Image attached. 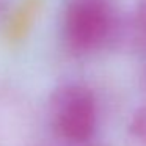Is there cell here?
<instances>
[{
	"label": "cell",
	"mask_w": 146,
	"mask_h": 146,
	"mask_svg": "<svg viewBox=\"0 0 146 146\" xmlns=\"http://www.w3.org/2000/svg\"><path fill=\"white\" fill-rule=\"evenodd\" d=\"M52 130L72 146H85L98 127V102L93 91L80 83L60 85L49 98Z\"/></svg>",
	"instance_id": "1"
},
{
	"label": "cell",
	"mask_w": 146,
	"mask_h": 146,
	"mask_svg": "<svg viewBox=\"0 0 146 146\" xmlns=\"http://www.w3.org/2000/svg\"><path fill=\"white\" fill-rule=\"evenodd\" d=\"M115 33L116 19L105 0H69L63 16V38L72 54H93L108 44Z\"/></svg>",
	"instance_id": "2"
},
{
	"label": "cell",
	"mask_w": 146,
	"mask_h": 146,
	"mask_svg": "<svg viewBox=\"0 0 146 146\" xmlns=\"http://www.w3.org/2000/svg\"><path fill=\"white\" fill-rule=\"evenodd\" d=\"M38 10L39 0H25L13 14H8L5 19V22L8 21V36L13 39H21L24 35H27Z\"/></svg>",
	"instance_id": "3"
},
{
	"label": "cell",
	"mask_w": 146,
	"mask_h": 146,
	"mask_svg": "<svg viewBox=\"0 0 146 146\" xmlns=\"http://www.w3.org/2000/svg\"><path fill=\"white\" fill-rule=\"evenodd\" d=\"M129 132L140 145L146 146V107H141L133 113L129 124Z\"/></svg>",
	"instance_id": "4"
},
{
	"label": "cell",
	"mask_w": 146,
	"mask_h": 146,
	"mask_svg": "<svg viewBox=\"0 0 146 146\" xmlns=\"http://www.w3.org/2000/svg\"><path fill=\"white\" fill-rule=\"evenodd\" d=\"M132 30L137 38H146V0H137L135 13L132 17Z\"/></svg>",
	"instance_id": "5"
},
{
	"label": "cell",
	"mask_w": 146,
	"mask_h": 146,
	"mask_svg": "<svg viewBox=\"0 0 146 146\" xmlns=\"http://www.w3.org/2000/svg\"><path fill=\"white\" fill-rule=\"evenodd\" d=\"M11 10V0H0V21H5Z\"/></svg>",
	"instance_id": "6"
},
{
	"label": "cell",
	"mask_w": 146,
	"mask_h": 146,
	"mask_svg": "<svg viewBox=\"0 0 146 146\" xmlns=\"http://www.w3.org/2000/svg\"><path fill=\"white\" fill-rule=\"evenodd\" d=\"M85 146H88V145H85Z\"/></svg>",
	"instance_id": "7"
}]
</instances>
